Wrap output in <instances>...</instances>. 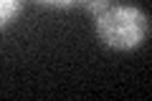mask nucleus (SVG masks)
Instances as JSON below:
<instances>
[{"label": "nucleus", "mask_w": 152, "mask_h": 101, "mask_svg": "<svg viewBox=\"0 0 152 101\" xmlns=\"http://www.w3.org/2000/svg\"><path fill=\"white\" fill-rule=\"evenodd\" d=\"M96 36L104 46L117 51H129L147 41L150 18L134 5H117L96 15Z\"/></svg>", "instance_id": "obj_1"}, {"label": "nucleus", "mask_w": 152, "mask_h": 101, "mask_svg": "<svg viewBox=\"0 0 152 101\" xmlns=\"http://www.w3.org/2000/svg\"><path fill=\"white\" fill-rule=\"evenodd\" d=\"M20 8H23V0H0V28L8 25L20 13Z\"/></svg>", "instance_id": "obj_2"}, {"label": "nucleus", "mask_w": 152, "mask_h": 101, "mask_svg": "<svg viewBox=\"0 0 152 101\" xmlns=\"http://www.w3.org/2000/svg\"><path fill=\"white\" fill-rule=\"evenodd\" d=\"M81 5L86 8L91 15H102L104 10L112 8V0H81Z\"/></svg>", "instance_id": "obj_3"}, {"label": "nucleus", "mask_w": 152, "mask_h": 101, "mask_svg": "<svg viewBox=\"0 0 152 101\" xmlns=\"http://www.w3.org/2000/svg\"><path fill=\"white\" fill-rule=\"evenodd\" d=\"M38 3H43V5H51V8H69L79 0H38Z\"/></svg>", "instance_id": "obj_4"}]
</instances>
